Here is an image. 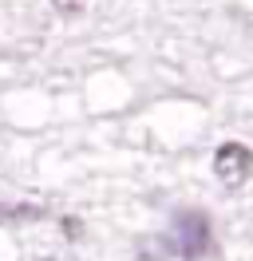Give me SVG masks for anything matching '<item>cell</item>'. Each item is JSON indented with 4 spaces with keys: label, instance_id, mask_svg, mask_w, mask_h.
Masks as SVG:
<instances>
[{
    "label": "cell",
    "instance_id": "obj_5",
    "mask_svg": "<svg viewBox=\"0 0 253 261\" xmlns=\"http://www.w3.org/2000/svg\"><path fill=\"white\" fill-rule=\"evenodd\" d=\"M63 226H67V238H79V222H75V218H67Z\"/></svg>",
    "mask_w": 253,
    "mask_h": 261
},
{
    "label": "cell",
    "instance_id": "obj_3",
    "mask_svg": "<svg viewBox=\"0 0 253 261\" xmlns=\"http://www.w3.org/2000/svg\"><path fill=\"white\" fill-rule=\"evenodd\" d=\"M83 4H87V0H52V8H56V12H63V16L83 12Z\"/></svg>",
    "mask_w": 253,
    "mask_h": 261
},
{
    "label": "cell",
    "instance_id": "obj_4",
    "mask_svg": "<svg viewBox=\"0 0 253 261\" xmlns=\"http://www.w3.org/2000/svg\"><path fill=\"white\" fill-rule=\"evenodd\" d=\"M4 218H40V210H32V206H20V210H4L0 206V222Z\"/></svg>",
    "mask_w": 253,
    "mask_h": 261
},
{
    "label": "cell",
    "instance_id": "obj_1",
    "mask_svg": "<svg viewBox=\"0 0 253 261\" xmlns=\"http://www.w3.org/2000/svg\"><path fill=\"white\" fill-rule=\"evenodd\" d=\"M174 245H178V253L190 261H198L210 249V218L198 210H186L178 214V222H174Z\"/></svg>",
    "mask_w": 253,
    "mask_h": 261
},
{
    "label": "cell",
    "instance_id": "obj_2",
    "mask_svg": "<svg viewBox=\"0 0 253 261\" xmlns=\"http://www.w3.org/2000/svg\"><path fill=\"white\" fill-rule=\"evenodd\" d=\"M214 174L221 186H241L253 174V150L245 143H221L214 154Z\"/></svg>",
    "mask_w": 253,
    "mask_h": 261
}]
</instances>
